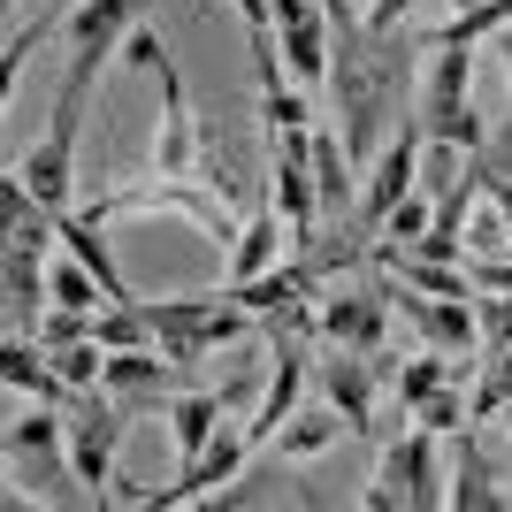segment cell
Here are the masks:
<instances>
[{"mask_svg":"<svg viewBox=\"0 0 512 512\" xmlns=\"http://www.w3.org/2000/svg\"><path fill=\"white\" fill-rule=\"evenodd\" d=\"M497 54H505V92H512V23L497 31ZM505 153H512V115H505Z\"/></svg>","mask_w":512,"mask_h":512,"instance_id":"obj_32","label":"cell"},{"mask_svg":"<svg viewBox=\"0 0 512 512\" xmlns=\"http://www.w3.org/2000/svg\"><path fill=\"white\" fill-rule=\"evenodd\" d=\"M398 314L421 329V344L428 352H451L459 360V383L474 375V360H482V306L474 299H428V291H398Z\"/></svg>","mask_w":512,"mask_h":512,"instance_id":"obj_9","label":"cell"},{"mask_svg":"<svg viewBox=\"0 0 512 512\" xmlns=\"http://www.w3.org/2000/svg\"><path fill=\"white\" fill-rule=\"evenodd\" d=\"M413 123L436 153H490L482 107H474V54L467 46H428V69L413 85Z\"/></svg>","mask_w":512,"mask_h":512,"instance_id":"obj_2","label":"cell"},{"mask_svg":"<svg viewBox=\"0 0 512 512\" xmlns=\"http://www.w3.org/2000/svg\"><path fill=\"white\" fill-rule=\"evenodd\" d=\"M451 8H482V0H451Z\"/></svg>","mask_w":512,"mask_h":512,"instance_id":"obj_34","label":"cell"},{"mask_svg":"<svg viewBox=\"0 0 512 512\" xmlns=\"http://www.w3.org/2000/svg\"><path fill=\"white\" fill-rule=\"evenodd\" d=\"M428 222H436V199L421 192V184H413L406 199H398V207L383 214V237H398V245H413V237H428Z\"/></svg>","mask_w":512,"mask_h":512,"instance_id":"obj_25","label":"cell"},{"mask_svg":"<svg viewBox=\"0 0 512 512\" xmlns=\"http://www.w3.org/2000/svg\"><path fill=\"white\" fill-rule=\"evenodd\" d=\"M123 428H130V413L107 398V390H85L77 398V413H69V474L85 482V497L92 505H115V444H123Z\"/></svg>","mask_w":512,"mask_h":512,"instance_id":"obj_5","label":"cell"},{"mask_svg":"<svg viewBox=\"0 0 512 512\" xmlns=\"http://www.w3.org/2000/svg\"><path fill=\"white\" fill-rule=\"evenodd\" d=\"M390 306H398V276H375L360 291H337V299H321V344H344V352H375L383 360L390 344Z\"/></svg>","mask_w":512,"mask_h":512,"instance_id":"obj_7","label":"cell"},{"mask_svg":"<svg viewBox=\"0 0 512 512\" xmlns=\"http://www.w3.org/2000/svg\"><path fill=\"white\" fill-rule=\"evenodd\" d=\"M260 115H268V138H283V130H314L306 92H291L283 77H276V85H260Z\"/></svg>","mask_w":512,"mask_h":512,"instance_id":"obj_23","label":"cell"},{"mask_svg":"<svg viewBox=\"0 0 512 512\" xmlns=\"http://www.w3.org/2000/svg\"><path fill=\"white\" fill-rule=\"evenodd\" d=\"M169 436H176V467H192L199 451L222 436V413H230V390H176L169 406Z\"/></svg>","mask_w":512,"mask_h":512,"instance_id":"obj_17","label":"cell"},{"mask_svg":"<svg viewBox=\"0 0 512 512\" xmlns=\"http://www.w3.org/2000/svg\"><path fill=\"white\" fill-rule=\"evenodd\" d=\"M299 390H306V329H276V375H268L260 413H253V436H260V444L299 413Z\"/></svg>","mask_w":512,"mask_h":512,"instance_id":"obj_15","label":"cell"},{"mask_svg":"<svg viewBox=\"0 0 512 512\" xmlns=\"http://www.w3.org/2000/svg\"><path fill=\"white\" fill-rule=\"evenodd\" d=\"M444 459H436V436L413 428V436H383V459H375V482H367L360 505L390 512V505H444Z\"/></svg>","mask_w":512,"mask_h":512,"instance_id":"obj_6","label":"cell"},{"mask_svg":"<svg viewBox=\"0 0 512 512\" xmlns=\"http://www.w3.org/2000/svg\"><path fill=\"white\" fill-rule=\"evenodd\" d=\"M138 23H146V0H69L62 31H69V54H92V62L107 69Z\"/></svg>","mask_w":512,"mask_h":512,"instance_id":"obj_13","label":"cell"},{"mask_svg":"<svg viewBox=\"0 0 512 512\" xmlns=\"http://www.w3.org/2000/svg\"><path fill=\"white\" fill-rule=\"evenodd\" d=\"M444 505L451 512H497V505H512V490H497L490 459H482V444H474V428H459V467H451V482H444Z\"/></svg>","mask_w":512,"mask_h":512,"instance_id":"obj_19","label":"cell"},{"mask_svg":"<svg viewBox=\"0 0 512 512\" xmlns=\"http://www.w3.org/2000/svg\"><path fill=\"white\" fill-rule=\"evenodd\" d=\"M337 436H352V428H344V413L321 398V406H299V413H291V421L268 436V451H276L283 467H306V459H321V451L337 444Z\"/></svg>","mask_w":512,"mask_h":512,"instance_id":"obj_18","label":"cell"},{"mask_svg":"<svg viewBox=\"0 0 512 512\" xmlns=\"http://www.w3.org/2000/svg\"><path fill=\"white\" fill-rule=\"evenodd\" d=\"M276 39H283V69H291L299 92L329 85V8L321 0H276Z\"/></svg>","mask_w":512,"mask_h":512,"instance_id":"obj_11","label":"cell"},{"mask_svg":"<svg viewBox=\"0 0 512 512\" xmlns=\"http://www.w3.org/2000/svg\"><path fill=\"white\" fill-rule=\"evenodd\" d=\"M390 375H398V367L375 360V352H344V344H329V360H321V398L344 413L352 436H383L375 406H383V383H390Z\"/></svg>","mask_w":512,"mask_h":512,"instance_id":"obj_8","label":"cell"},{"mask_svg":"<svg viewBox=\"0 0 512 512\" xmlns=\"http://www.w3.org/2000/svg\"><path fill=\"white\" fill-rule=\"evenodd\" d=\"M8 8H16V0H8Z\"/></svg>","mask_w":512,"mask_h":512,"instance_id":"obj_35","label":"cell"},{"mask_svg":"<svg viewBox=\"0 0 512 512\" xmlns=\"http://www.w3.org/2000/svg\"><path fill=\"white\" fill-rule=\"evenodd\" d=\"M421 123H413V107L398 115V138H383V153L367 161V192H360V207H352V230H383V214L398 207V199L413 192V161H421Z\"/></svg>","mask_w":512,"mask_h":512,"instance_id":"obj_10","label":"cell"},{"mask_svg":"<svg viewBox=\"0 0 512 512\" xmlns=\"http://www.w3.org/2000/svg\"><path fill=\"white\" fill-rule=\"evenodd\" d=\"M413 8H421V0H367V23H375V31H398Z\"/></svg>","mask_w":512,"mask_h":512,"instance_id":"obj_31","label":"cell"},{"mask_svg":"<svg viewBox=\"0 0 512 512\" xmlns=\"http://www.w3.org/2000/svg\"><path fill=\"white\" fill-rule=\"evenodd\" d=\"M352 176L360 169H352L344 138L314 123V184H321V214H329V222H352V207H360V199H352Z\"/></svg>","mask_w":512,"mask_h":512,"instance_id":"obj_20","label":"cell"},{"mask_svg":"<svg viewBox=\"0 0 512 512\" xmlns=\"http://www.w3.org/2000/svg\"><path fill=\"white\" fill-rule=\"evenodd\" d=\"M92 85H100V62H92V54H69V77H62V92H54V123H46V138L16 161V176L31 184V199H39L46 214H69V184H77V130H85Z\"/></svg>","mask_w":512,"mask_h":512,"instance_id":"obj_3","label":"cell"},{"mask_svg":"<svg viewBox=\"0 0 512 512\" xmlns=\"http://www.w3.org/2000/svg\"><path fill=\"white\" fill-rule=\"evenodd\" d=\"M512 23V0H482V8H451L444 23H436V31H421V46H482V39H497V31H505Z\"/></svg>","mask_w":512,"mask_h":512,"instance_id":"obj_21","label":"cell"},{"mask_svg":"<svg viewBox=\"0 0 512 512\" xmlns=\"http://www.w3.org/2000/svg\"><path fill=\"white\" fill-rule=\"evenodd\" d=\"M467 283L490 299H512V253H467Z\"/></svg>","mask_w":512,"mask_h":512,"instance_id":"obj_29","label":"cell"},{"mask_svg":"<svg viewBox=\"0 0 512 512\" xmlns=\"http://www.w3.org/2000/svg\"><path fill=\"white\" fill-rule=\"evenodd\" d=\"M176 375L184 367L161 352V344H130V352H107V398L123 413H138V406H169V390H176Z\"/></svg>","mask_w":512,"mask_h":512,"instance_id":"obj_12","label":"cell"},{"mask_svg":"<svg viewBox=\"0 0 512 512\" xmlns=\"http://www.w3.org/2000/svg\"><path fill=\"white\" fill-rule=\"evenodd\" d=\"M467 253H512V222L497 214V199L467 214Z\"/></svg>","mask_w":512,"mask_h":512,"instance_id":"obj_28","label":"cell"},{"mask_svg":"<svg viewBox=\"0 0 512 512\" xmlns=\"http://www.w3.org/2000/svg\"><path fill=\"white\" fill-rule=\"evenodd\" d=\"M444 383H459V360H451V352H428V344H421V352H413V360L390 375V390H398V413H413L421 398H436Z\"/></svg>","mask_w":512,"mask_h":512,"instance_id":"obj_22","label":"cell"},{"mask_svg":"<svg viewBox=\"0 0 512 512\" xmlns=\"http://www.w3.org/2000/svg\"><path fill=\"white\" fill-rule=\"evenodd\" d=\"M0 276H8V337H39L46 306H54V276L39 268V245H8Z\"/></svg>","mask_w":512,"mask_h":512,"instance_id":"obj_16","label":"cell"},{"mask_svg":"<svg viewBox=\"0 0 512 512\" xmlns=\"http://www.w3.org/2000/svg\"><path fill=\"white\" fill-rule=\"evenodd\" d=\"M482 192H490V199H497V214H505V222H512V176L497 169L490 153H482Z\"/></svg>","mask_w":512,"mask_h":512,"instance_id":"obj_30","label":"cell"},{"mask_svg":"<svg viewBox=\"0 0 512 512\" xmlns=\"http://www.w3.org/2000/svg\"><path fill=\"white\" fill-rule=\"evenodd\" d=\"M153 77H161V130H153V176H176V184H222V169H214L207 138H199V115H192V92H184V77H176L169 46L153 54ZM230 192V184H222Z\"/></svg>","mask_w":512,"mask_h":512,"instance_id":"obj_4","label":"cell"},{"mask_svg":"<svg viewBox=\"0 0 512 512\" xmlns=\"http://www.w3.org/2000/svg\"><path fill=\"white\" fill-rule=\"evenodd\" d=\"M153 8H161V0H153Z\"/></svg>","mask_w":512,"mask_h":512,"instance_id":"obj_36","label":"cell"},{"mask_svg":"<svg viewBox=\"0 0 512 512\" xmlns=\"http://www.w3.org/2000/svg\"><path fill=\"white\" fill-rule=\"evenodd\" d=\"M413 421H421L428 436H459V428H467V398H459V383H444L436 398H421V406H413Z\"/></svg>","mask_w":512,"mask_h":512,"instance_id":"obj_26","label":"cell"},{"mask_svg":"<svg viewBox=\"0 0 512 512\" xmlns=\"http://www.w3.org/2000/svg\"><path fill=\"white\" fill-rule=\"evenodd\" d=\"M62 16H69V8H54V16H31V23H16V31H8V54H0V77H8V85L23 77V62H31V46H39V39H46V31H54Z\"/></svg>","mask_w":512,"mask_h":512,"instance_id":"obj_27","label":"cell"},{"mask_svg":"<svg viewBox=\"0 0 512 512\" xmlns=\"http://www.w3.org/2000/svg\"><path fill=\"white\" fill-rule=\"evenodd\" d=\"M92 337V314L85 306H46V321H39V352H69V344H85Z\"/></svg>","mask_w":512,"mask_h":512,"instance_id":"obj_24","label":"cell"},{"mask_svg":"<svg viewBox=\"0 0 512 512\" xmlns=\"http://www.w3.org/2000/svg\"><path fill=\"white\" fill-rule=\"evenodd\" d=\"M291 253V222H283V207H276V192L260 199L253 214H245V230H237V245H230V268H222V291H237V283H253V276H268L276 260Z\"/></svg>","mask_w":512,"mask_h":512,"instance_id":"obj_14","label":"cell"},{"mask_svg":"<svg viewBox=\"0 0 512 512\" xmlns=\"http://www.w3.org/2000/svg\"><path fill=\"white\" fill-rule=\"evenodd\" d=\"M497 421H505V436H512V406H505V413H497Z\"/></svg>","mask_w":512,"mask_h":512,"instance_id":"obj_33","label":"cell"},{"mask_svg":"<svg viewBox=\"0 0 512 512\" xmlns=\"http://www.w3.org/2000/svg\"><path fill=\"white\" fill-rule=\"evenodd\" d=\"M329 92H337V138L352 153V169H367L383 153L390 115L413 107V39L406 31H375L352 8H329Z\"/></svg>","mask_w":512,"mask_h":512,"instance_id":"obj_1","label":"cell"}]
</instances>
